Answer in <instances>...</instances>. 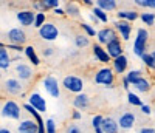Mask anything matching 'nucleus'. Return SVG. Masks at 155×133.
I'll return each instance as SVG.
<instances>
[{
    "label": "nucleus",
    "instance_id": "6",
    "mask_svg": "<svg viewBox=\"0 0 155 133\" xmlns=\"http://www.w3.org/2000/svg\"><path fill=\"white\" fill-rule=\"evenodd\" d=\"M14 73H16L17 79L22 81V82L31 81L33 76H34V71L31 68V63H27V62H17L16 66H14Z\"/></svg>",
    "mask_w": 155,
    "mask_h": 133
},
{
    "label": "nucleus",
    "instance_id": "14",
    "mask_svg": "<svg viewBox=\"0 0 155 133\" xmlns=\"http://www.w3.org/2000/svg\"><path fill=\"white\" fill-rule=\"evenodd\" d=\"M17 133H39V124L37 121L33 118H27L22 119V121L17 124Z\"/></svg>",
    "mask_w": 155,
    "mask_h": 133
},
{
    "label": "nucleus",
    "instance_id": "16",
    "mask_svg": "<svg viewBox=\"0 0 155 133\" xmlns=\"http://www.w3.org/2000/svg\"><path fill=\"white\" fill-rule=\"evenodd\" d=\"M93 56H95V59H96L98 62L104 63L106 66H107L109 62H112V57L109 56L107 50L102 47V45H99V44H93Z\"/></svg>",
    "mask_w": 155,
    "mask_h": 133
},
{
    "label": "nucleus",
    "instance_id": "23",
    "mask_svg": "<svg viewBox=\"0 0 155 133\" xmlns=\"http://www.w3.org/2000/svg\"><path fill=\"white\" fill-rule=\"evenodd\" d=\"M23 54H25V57L28 59V62L33 66H39V65H41V59H39V56H37V53H36L33 45H27V47H25V53H23Z\"/></svg>",
    "mask_w": 155,
    "mask_h": 133
},
{
    "label": "nucleus",
    "instance_id": "43",
    "mask_svg": "<svg viewBox=\"0 0 155 133\" xmlns=\"http://www.w3.org/2000/svg\"><path fill=\"white\" fill-rule=\"evenodd\" d=\"M123 88L129 93V91H130V82H129V79L126 77V74L123 76Z\"/></svg>",
    "mask_w": 155,
    "mask_h": 133
},
{
    "label": "nucleus",
    "instance_id": "28",
    "mask_svg": "<svg viewBox=\"0 0 155 133\" xmlns=\"http://www.w3.org/2000/svg\"><path fill=\"white\" fill-rule=\"evenodd\" d=\"M42 8V12H48V11H54L56 8H59V2L58 0H39Z\"/></svg>",
    "mask_w": 155,
    "mask_h": 133
},
{
    "label": "nucleus",
    "instance_id": "17",
    "mask_svg": "<svg viewBox=\"0 0 155 133\" xmlns=\"http://www.w3.org/2000/svg\"><path fill=\"white\" fill-rule=\"evenodd\" d=\"M11 62H12V57L9 56V50L2 42V44H0V70H2V71H8Z\"/></svg>",
    "mask_w": 155,
    "mask_h": 133
},
{
    "label": "nucleus",
    "instance_id": "48",
    "mask_svg": "<svg viewBox=\"0 0 155 133\" xmlns=\"http://www.w3.org/2000/svg\"><path fill=\"white\" fill-rule=\"evenodd\" d=\"M82 5H85V6H92V8H95V3L92 2V0H84V2H82Z\"/></svg>",
    "mask_w": 155,
    "mask_h": 133
},
{
    "label": "nucleus",
    "instance_id": "29",
    "mask_svg": "<svg viewBox=\"0 0 155 133\" xmlns=\"http://www.w3.org/2000/svg\"><path fill=\"white\" fill-rule=\"evenodd\" d=\"M127 102L132 105V107H143V101H141V98L138 96V93H135V91H129L127 93Z\"/></svg>",
    "mask_w": 155,
    "mask_h": 133
},
{
    "label": "nucleus",
    "instance_id": "9",
    "mask_svg": "<svg viewBox=\"0 0 155 133\" xmlns=\"http://www.w3.org/2000/svg\"><path fill=\"white\" fill-rule=\"evenodd\" d=\"M118 37H120V36H118V33H116V30H115V28H109V26L99 30V31H98V36H96L98 44L102 45V47H107L110 42H113L115 39H118Z\"/></svg>",
    "mask_w": 155,
    "mask_h": 133
},
{
    "label": "nucleus",
    "instance_id": "13",
    "mask_svg": "<svg viewBox=\"0 0 155 133\" xmlns=\"http://www.w3.org/2000/svg\"><path fill=\"white\" fill-rule=\"evenodd\" d=\"M16 19L17 22L22 25V26H34V20H36V12L33 9H20L17 11L16 14Z\"/></svg>",
    "mask_w": 155,
    "mask_h": 133
},
{
    "label": "nucleus",
    "instance_id": "51",
    "mask_svg": "<svg viewBox=\"0 0 155 133\" xmlns=\"http://www.w3.org/2000/svg\"><path fill=\"white\" fill-rule=\"evenodd\" d=\"M93 131H95V133H104V131H102V130H101V128H95V130H93Z\"/></svg>",
    "mask_w": 155,
    "mask_h": 133
},
{
    "label": "nucleus",
    "instance_id": "32",
    "mask_svg": "<svg viewBox=\"0 0 155 133\" xmlns=\"http://www.w3.org/2000/svg\"><path fill=\"white\" fill-rule=\"evenodd\" d=\"M141 62H143L149 70L155 71V57H153L152 53H146V54H144L143 57H141Z\"/></svg>",
    "mask_w": 155,
    "mask_h": 133
},
{
    "label": "nucleus",
    "instance_id": "49",
    "mask_svg": "<svg viewBox=\"0 0 155 133\" xmlns=\"http://www.w3.org/2000/svg\"><path fill=\"white\" fill-rule=\"evenodd\" d=\"M90 20H92L93 23H101V22L98 20V17H96L95 14H92V12H90Z\"/></svg>",
    "mask_w": 155,
    "mask_h": 133
},
{
    "label": "nucleus",
    "instance_id": "3",
    "mask_svg": "<svg viewBox=\"0 0 155 133\" xmlns=\"http://www.w3.org/2000/svg\"><path fill=\"white\" fill-rule=\"evenodd\" d=\"M22 109L23 107H20L16 101L8 99V101H5L2 104V110H0V113H2V118L19 121V119L22 118Z\"/></svg>",
    "mask_w": 155,
    "mask_h": 133
},
{
    "label": "nucleus",
    "instance_id": "19",
    "mask_svg": "<svg viewBox=\"0 0 155 133\" xmlns=\"http://www.w3.org/2000/svg\"><path fill=\"white\" fill-rule=\"evenodd\" d=\"M106 50H107V53H109V56L112 57V60L124 54V53H123V45H121V39H120V37L115 39L113 42H110V44L106 47Z\"/></svg>",
    "mask_w": 155,
    "mask_h": 133
},
{
    "label": "nucleus",
    "instance_id": "12",
    "mask_svg": "<svg viewBox=\"0 0 155 133\" xmlns=\"http://www.w3.org/2000/svg\"><path fill=\"white\" fill-rule=\"evenodd\" d=\"M28 104L33 109H36L39 113H45L47 112V101L45 98L37 91H33L31 95H28Z\"/></svg>",
    "mask_w": 155,
    "mask_h": 133
},
{
    "label": "nucleus",
    "instance_id": "31",
    "mask_svg": "<svg viewBox=\"0 0 155 133\" xmlns=\"http://www.w3.org/2000/svg\"><path fill=\"white\" fill-rule=\"evenodd\" d=\"M92 14H95L101 23H107L109 22V14H107L106 11H102L101 8H98V6L92 8Z\"/></svg>",
    "mask_w": 155,
    "mask_h": 133
},
{
    "label": "nucleus",
    "instance_id": "18",
    "mask_svg": "<svg viewBox=\"0 0 155 133\" xmlns=\"http://www.w3.org/2000/svg\"><path fill=\"white\" fill-rule=\"evenodd\" d=\"M127 66H129V59L124 54L112 60V70L115 71V74H124L127 71Z\"/></svg>",
    "mask_w": 155,
    "mask_h": 133
},
{
    "label": "nucleus",
    "instance_id": "33",
    "mask_svg": "<svg viewBox=\"0 0 155 133\" xmlns=\"http://www.w3.org/2000/svg\"><path fill=\"white\" fill-rule=\"evenodd\" d=\"M140 19H141V22H143L146 26L155 25V14H153V12H141Z\"/></svg>",
    "mask_w": 155,
    "mask_h": 133
},
{
    "label": "nucleus",
    "instance_id": "26",
    "mask_svg": "<svg viewBox=\"0 0 155 133\" xmlns=\"http://www.w3.org/2000/svg\"><path fill=\"white\" fill-rule=\"evenodd\" d=\"M64 9H65V14H67L68 17L76 19V17H79V16H81V8L78 6L74 2H67L65 6H64Z\"/></svg>",
    "mask_w": 155,
    "mask_h": 133
},
{
    "label": "nucleus",
    "instance_id": "45",
    "mask_svg": "<svg viewBox=\"0 0 155 133\" xmlns=\"http://www.w3.org/2000/svg\"><path fill=\"white\" fill-rule=\"evenodd\" d=\"M81 118H82V115H81L79 110H76V109H74V110L71 112V119H73V121H79Z\"/></svg>",
    "mask_w": 155,
    "mask_h": 133
},
{
    "label": "nucleus",
    "instance_id": "2",
    "mask_svg": "<svg viewBox=\"0 0 155 133\" xmlns=\"http://www.w3.org/2000/svg\"><path fill=\"white\" fill-rule=\"evenodd\" d=\"M93 82L96 85H102L106 88H113L115 87V71L109 68V66H102V68H99L95 73Z\"/></svg>",
    "mask_w": 155,
    "mask_h": 133
},
{
    "label": "nucleus",
    "instance_id": "36",
    "mask_svg": "<svg viewBox=\"0 0 155 133\" xmlns=\"http://www.w3.org/2000/svg\"><path fill=\"white\" fill-rule=\"evenodd\" d=\"M137 6L140 8H150V9H155V0H135L134 2Z\"/></svg>",
    "mask_w": 155,
    "mask_h": 133
},
{
    "label": "nucleus",
    "instance_id": "42",
    "mask_svg": "<svg viewBox=\"0 0 155 133\" xmlns=\"http://www.w3.org/2000/svg\"><path fill=\"white\" fill-rule=\"evenodd\" d=\"M42 54H44V57H50V56H53V54H54V50L51 48V47H47V48H44Z\"/></svg>",
    "mask_w": 155,
    "mask_h": 133
},
{
    "label": "nucleus",
    "instance_id": "15",
    "mask_svg": "<svg viewBox=\"0 0 155 133\" xmlns=\"http://www.w3.org/2000/svg\"><path fill=\"white\" fill-rule=\"evenodd\" d=\"M135 122H137V118H135V113L132 112H124L118 118V125L123 130H132L135 127Z\"/></svg>",
    "mask_w": 155,
    "mask_h": 133
},
{
    "label": "nucleus",
    "instance_id": "37",
    "mask_svg": "<svg viewBox=\"0 0 155 133\" xmlns=\"http://www.w3.org/2000/svg\"><path fill=\"white\" fill-rule=\"evenodd\" d=\"M45 128H47V133H56V121L53 118H48L45 121Z\"/></svg>",
    "mask_w": 155,
    "mask_h": 133
},
{
    "label": "nucleus",
    "instance_id": "20",
    "mask_svg": "<svg viewBox=\"0 0 155 133\" xmlns=\"http://www.w3.org/2000/svg\"><path fill=\"white\" fill-rule=\"evenodd\" d=\"M132 88H134V91L135 93H141V95H143V93H147V91H150V88H152V84H150V81L147 77H141V79H138L137 82H134L132 84Z\"/></svg>",
    "mask_w": 155,
    "mask_h": 133
},
{
    "label": "nucleus",
    "instance_id": "25",
    "mask_svg": "<svg viewBox=\"0 0 155 133\" xmlns=\"http://www.w3.org/2000/svg\"><path fill=\"white\" fill-rule=\"evenodd\" d=\"M95 6L101 8L102 11H106V12H110V11H116L118 3H116L115 0H96Z\"/></svg>",
    "mask_w": 155,
    "mask_h": 133
},
{
    "label": "nucleus",
    "instance_id": "11",
    "mask_svg": "<svg viewBox=\"0 0 155 133\" xmlns=\"http://www.w3.org/2000/svg\"><path fill=\"white\" fill-rule=\"evenodd\" d=\"M6 37H8V42L12 44V45H23L25 42H27V33H25L22 28H19V26L8 30Z\"/></svg>",
    "mask_w": 155,
    "mask_h": 133
},
{
    "label": "nucleus",
    "instance_id": "8",
    "mask_svg": "<svg viewBox=\"0 0 155 133\" xmlns=\"http://www.w3.org/2000/svg\"><path fill=\"white\" fill-rule=\"evenodd\" d=\"M3 88L8 95H12V96H16V95L20 96L23 93V84L17 77H6L3 81Z\"/></svg>",
    "mask_w": 155,
    "mask_h": 133
},
{
    "label": "nucleus",
    "instance_id": "5",
    "mask_svg": "<svg viewBox=\"0 0 155 133\" xmlns=\"http://www.w3.org/2000/svg\"><path fill=\"white\" fill-rule=\"evenodd\" d=\"M42 84H44V90L47 91L48 96L54 98V99H58L61 96V84L58 82V79L54 76H51V74L45 76Z\"/></svg>",
    "mask_w": 155,
    "mask_h": 133
},
{
    "label": "nucleus",
    "instance_id": "1",
    "mask_svg": "<svg viewBox=\"0 0 155 133\" xmlns=\"http://www.w3.org/2000/svg\"><path fill=\"white\" fill-rule=\"evenodd\" d=\"M147 42H149V31L146 28H138L134 41V54L137 57H143L147 53Z\"/></svg>",
    "mask_w": 155,
    "mask_h": 133
},
{
    "label": "nucleus",
    "instance_id": "7",
    "mask_svg": "<svg viewBox=\"0 0 155 133\" xmlns=\"http://www.w3.org/2000/svg\"><path fill=\"white\" fill-rule=\"evenodd\" d=\"M39 37L44 39L47 42H53L59 37V28L54 25V23H50L47 22L41 30H39Z\"/></svg>",
    "mask_w": 155,
    "mask_h": 133
},
{
    "label": "nucleus",
    "instance_id": "46",
    "mask_svg": "<svg viewBox=\"0 0 155 133\" xmlns=\"http://www.w3.org/2000/svg\"><path fill=\"white\" fill-rule=\"evenodd\" d=\"M138 133H155V127H141Z\"/></svg>",
    "mask_w": 155,
    "mask_h": 133
},
{
    "label": "nucleus",
    "instance_id": "30",
    "mask_svg": "<svg viewBox=\"0 0 155 133\" xmlns=\"http://www.w3.org/2000/svg\"><path fill=\"white\" fill-rule=\"evenodd\" d=\"M126 77L129 79V82H130V85L134 84V82H137L138 79H141V77H144V74H143V71L141 70H130V71H127L126 73Z\"/></svg>",
    "mask_w": 155,
    "mask_h": 133
},
{
    "label": "nucleus",
    "instance_id": "39",
    "mask_svg": "<svg viewBox=\"0 0 155 133\" xmlns=\"http://www.w3.org/2000/svg\"><path fill=\"white\" fill-rule=\"evenodd\" d=\"M6 48H8V50H12V51H16L17 54H20V53H25V47H22V45H12V44H8Z\"/></svg>",
    "mask_w": 155,
    "mask_h": 133
},
{
    "label": "nucleus",
    "instance_id": "44",
    "mask_svg": "<svg viewBox=\"0 0 155 133\" xmlns=\"http://www.w3.org/2000/svg\"><path fill=\"white\" fill-rule=\"evenodd\" d=\"M31 9H33L34 12H42V8H41V3H39V2H37V0H36V2H31Z\"/></svg>",
    "mask_w": 155,
    "mask_h": 133
},
{
    "label": "nucleus",
    "instance_id": "24",
    "mask_svg": "<svg viewBox=\"0 0 155 133\" xmlns=\"http://www.w3.org/2000/svg\"><path fill=\"white\" fill-rule=\"evenodd\" d=\"M116 19L118 20H126V22H135L137 19H140V14L134 9H129V11H118L116 14Z\"/></svg>",
    "mask_w": 155,
    "mask_h": 133
},
{
    "label": "nucleus",
    "instance_id": "35",
    "mask_svg": "<svg viewBox=\"0 0 155 133\" xmlns=\"http://www.w3.org/2000/svg\"><path fill=\"white\" fill-rule=\"evenodd\" d=\"M45 23H47L45 12H36V20H34V26H36V28H37V30H41Z\"/></svg>",
    "mask_w": 155,
    "mask_h": 133
},
{
    "label": "nucleus",
    "instance_id": "47",
    "mask_svg": "<svg viewBox=\"0 0 155 133\" xmlns=\"http://www.w3.org/2000/svg\"><path fill=\"white\" fill-rule=\"evenodd\" d=\"M53 12H54L56 16H65V9H64V8H61V6H59V8H56Z\"/></svg>",
    "mask_w": 155,
    "mask_h": 133
},
{
    "label": "nucleus",
    "instance_id": "10",
    "mask_svg": "<svg viewBox=\"0 0 155 133\" xmlns=\"http://www.w3.org/2000/svg\"><path fill=\"white\" fill-rule=\"evenodd\" d=\"M113 28L116 30V33H118L121 41H130V34H132V23L130 22L116 19L113 22Z\"/></svg>",
    "mask_w": 155,
    "mask_h": 133
},
{
    "label": "nucleus",
    "instance_id": "22",
    "mask_svg": "<svg viewBox=\"0 0 155 133\" xmlns=\"http://www.w3.org/2000/svg\"><path fill=\"white\" fill-rule=\"evenodd\" d=\"M101 130L104 131V133H118V130H120L118 121H115V119L110 118V116H106L104 121H102Z\"/></svg>",
    "mask_w": 155,
    "mask_h": 133
},
{
    "label": "nucleus",
    "instance_id": "21",
    "mask_svg": "<svg viewBox=\"0 0 155 133\" xmlns=\"http://www.w3.org/2000/svg\"><path fill=\"white\" fill-rule=\"evenodd\" d=\"M90 105V98L85 95V93H81V95H76L73 98V107L76 110H87Z\"/></svg>",
    "mask_w": 155,
    "mask_h": 133
},
{
    "label": "nucleus",
    "instance_id": "27",
    "mask_svg": "<svg viewBox=\"0 0 155 133\" xmlns=\"http://www.w3.org/2000/svg\"><path fill=\"white\" fill-rule=\"evenodd\" d=\"M74 47L79 48V50L90 47V37H88L87 34H84V33L76 34V36H74Z\"/></svg>",
    "mask_w": 155,
    "mask_h": 133
},
{
    "label": "nucleus",
    "instance_id": "41",
    "mask_svg": "<svg viewBox=\"0 0 155 133\" xmlns=\"http://www.w3.org/2000/svg\"><path fill=\"white\" fill-rule=\"evenodd\" d=\"M67 133H82V131H81V128L78 127L76 124H70L67 127Z\"/></svg>",
    "mask_w": 155,
    "mask_h": 133
},
{
    "label": "nucleus",
    "instance_id": "52",
    "mask_svg": "<svg viewBox=\"0 0 155 133\" xmlns=\"http://www.w3.org/2000/svg\"><path fill=\"white\" fill-rule=\"evenodd\" d=\"M153 112H155V105H153Z\"/></svg>",
    "mask_w": 155,
    "mask_h": 133
},
{
    "label": "nucleus",
    "instance_id": "50",
    "mask_svg": "<svg viewBox=\"0 0 155 133\" xmlns=\"http://www.w3.org/2000/svg\"><path fill=\"white\" fill-rule=\"evenodd\" d=\"M0 133H12L9 128H6V127H2V128H0Z\"/></svg>",
    "mask_w": 155,
    "mask_h": 133
},
{
    "label": "nucleus",
    "instance_id": "38",
    "mask_svg": "<svg viewBox=\"0 0 155 133\" xmlns=\"http://www.w3.org/2000/svg\"><path fill=\"white\" fill-rule=\"evenodd\" d=\"M102 121H104V116H102V115H95L92 118V127H93V130L95 128H101Z\"/></svg>",
    "mask_w": 155,
    "mask_h": 133
},
{
    "label": "nucleus",
    "instance_id": "40",
    "mask_svg": "<svg viewBox=\"0 0 155 133\" xmlns=\"http://www.w3.org/2000/svg\"><path fill=\"white\" fill-rule=\"evenodd\" d=\"M140 110H141V113H143V115H146V116H149V115L153 112V109L150 107V105H147V104H143V107H141Z\"/></svg>",
    "mask_w": 155,
    "mask_h": 133
},
{
    "label": "nucleus",
    "instance_id": "34",
    "mask_svg": "<svg viewBox=\"0 0 155 133\" xmlns=\"http://www.w3.org/2000/svg\"><path fill=\"white\" fill-rule=\"evenodd\" d=\"M81 28H82L84 34H87L88 37H95V36H98V31L93 28V25H90V23L81 22Z\"/></svg>",
    "mask_w": 155,
    "mask_h": 133
},
{
    "label": "nucleus",
    "instance_id": "4",
    "mask_svg": "<svg viewBox=\"0 0 155 133\" xmlns=\"http://www.w3.org/2000/svg\"><path fill=\"white\" fill-rule=\"evenodd\" d=\"M62 87L65 88L67 91L73 93V95H81V93H84V81L82 77L79 76H74V74H68L64 77L62 81Z\"/></svg>",
    "mask_w": 155,
    "mask_h": 133
}]
</instances>
